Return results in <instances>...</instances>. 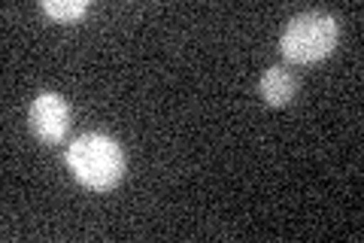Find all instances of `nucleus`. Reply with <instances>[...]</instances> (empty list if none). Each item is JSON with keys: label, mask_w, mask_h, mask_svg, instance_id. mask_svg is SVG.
<instances>
[{"label": "nucleus", "mask_w": 364, "mask_h": 243, "mask_svg": "<svg viewBox=\"0 0 364 243\" xmlns=\"http://www.w3.org/2000/svg\"><path fill=\"white\" fill-rule=\"evenodd\" d=\"M67 167L85 189L109 192L124 173V155L112 137L82 134L67 146Z\"/></svg>", "instance_id": "obj_1"}, {"label": "nucleus", "mask_w": 364, "mask_h": 243, "mask_svg": "<svg viewBox=\"0 0 364 243\" xmlns=\"http://www.w3.org/2000/svg\"><path fill=\"white\" fill-rule=\"evenodd\" d=\"M67 128H70V107L61 95L43 91L31 103V131L43 143H61Z\"/></svg>", "instance_id": "obj_3"}, {"label": "nucleus", "mask_w": 364, "mask_h": 243, "mask_svg": "<svg viewBox=\"0 0 364 243\" xmlns=\"http://www.w3.org/2000/svg\"><path fill=\"white\" fill-rule=\"evenodd\" d=\"M337 46V19L322 9H306L294 16L282 31L279 49L294 64H313L334 52Z\"/></svg>", "instance_id": "obj_2"}, {"label": "nucleus", "mask_w": 364, "mask_h": 243, "mask_svg": "<svg viewBox=\"0 0 364 243\" xmlns=\"http://www.w3.org/2000/svg\"><path fill=\"white\" fill-rule=\"evenodd\" d=\"M258 91L270 107H286V103L294 98V91H298V83H294V76L286 71V67H267L264 76H261V83H258Z\"/></svg>", "instance_id": "obj_4"}, {"label": "nucleus", "mask_w": 364, "mask_h": 243, "mask_svg": "<svg viewBox=\"0 0 364 243\" xmlns=\"http://www.w3.org/2000/svg\"><path fill=\"white\" fill-rule=\"evenodd\" d=\"M43 9L49 13L52 19H61V21H73L79 16L88 13V0H46Z\"/></svg>", "instance_id": "obj_5"}]
</instances>
